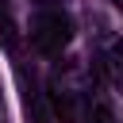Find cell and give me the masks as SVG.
<instances>
[{
    "instance_id": "4",
    "label": "cell",
    "mask_w": 123,
    "mask_h": 123,
    "mask_svg": "<svg viewBox=\"0 0 123 123\" xmlns=\"http://www.w3.org/2000/svg\"><path fill=\"white\" fill-rule=\"evenodd\" d=\"M0 31L12 35V19H8V8H4V4H0Z\"/></svg>"
},
{
    "instance_id": "2",
    "label": "cell",
    "mask_w": 123,
    "mask_h": 123,
    "mask_svg": "<svg viewBox=\"0 0 123 123\" xmlns=\"http://www.w3.org/2000/svg\"><path fill=\"white\" fill-rule=\"evenodd\" d=\"M104 73L111 77L115 88H123V38H108L104 42Z\"/></svg>"
},
{
    "instance_id": "3",
    "label": "cell",
    "mask_w": 123,
    "mask_h": 123,
    "mask_svg": "<svg viewBox=\"0 0 123 123\" xmlns=\"http://www.w3.org/2000/svg\"><path fill=\"white\" fill-rule=\"evenodd\" d=\"M81 123H115V111L104 96H88L85 100V119Z\"/></svg>"
},
{
    "instance_id": "1",
    "label": "cell",
    "mask_w": 123,
    "mask_h": 123,
    "mask_svg": "<svg viewBox=\"0 0 123 123\" xmlns=\"http://www.w3.org/2000/svg\"><path fill=\"white\" fill-rule=\"evenodd\" d=\"M73 38V19L62 8H38L31 15V46L38 54H62Z\"/></svg>"
},
{
    "instance_id": "5",
    "label": "cell",
    "mask_w": 123,
    "mask_h": 123,
    "mask_svg": "<svg viewBox=\"0 0 123 123\" xmlns=\"http://www.w3.org/2000/svg\"><path fill=\"white\" fill-rule=\"evenodd\" d=\"M111 8H115V12H123V0H111Z\"/></svg>"
}]
</instances>
